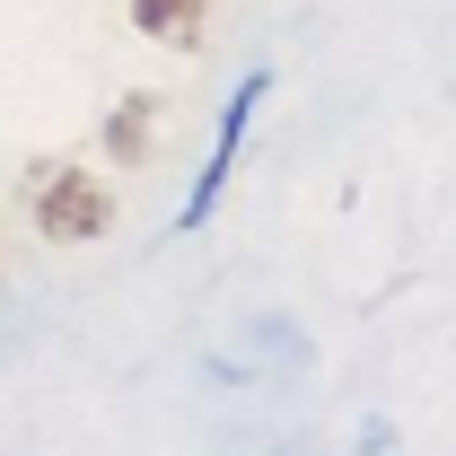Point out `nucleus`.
Listing matches in <instances>:
<instances>
[{"mask_svg":"<svg viewBox=\"0 0 456 456\" xmlns=\"http://www.w3.org/2000/svg\"><path fill=\"white\" fill-rule=\"evenodd\" d=\"M264 97H273V70H246V79L228 88L220 123H211V150H202V167H193V193H184V211H175V228H184V237L220 211V193H228V175H237V159H246V132H255Z\"/></svg>","mask_w":456,"mask_h":456,"instance_id":"nucleus-1","label":"nucleus"},{"mask_svg":"<svg viewBox=\"0 0 456 456\" xmlns=\"http://www.w3.org/2000/svg\"><path fill=\"white\" fill-rule=\"evenodd\" d=\"M27 211H36V228H45L53 246H88V237H106V228H114V193L88 167H45Z\"/></svg>","mask_w":456,"mask_h":456,"instance_id":"nucleus-2","label":"nucleus"},{"mask_svg":"<svg viewBox=\"0 0 456 456\" xmlns=\"http://www.w3.org/2000/svg\"><path fill=\"white\" fill-rule=\"evenodd\" d=\"M132 27H141L150 45L193 53V45H202V27H211V0H132Z\"/></svg>","mask_w":456,"mask_h":456,"instance_id":"nucleus-3","label":"nucleus"},{"mask_svg":"<svg viewBox=\"0 0 456 456\" xmlns=\"http://www.w3.org/2000/svg\"><path fill=\"white\" fill-rule=\"evenodd\" d=\"M150 114H159V97H123V106L106 114V132H97V141H106L114 159H141V150H150Z\"/></svg>","mask_w":456,"mask_h":456,"instance_id":"nucleus-4","label":"nucleus"}]
</instances>
